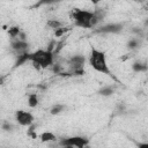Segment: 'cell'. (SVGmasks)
I'll use <instances>...</instances> for the list:
<instances>
[{
  "label": "cell",
  "mask_w": 148,
  "mask_h": 148,
  "mask_svg": "<svg viewBox=\"0 0 148 148\" xmlns=\"http://www.w3.org/2000/svg\"><path fill=\"white\" fill-rule=\"evenodd\" d=\"M89 65L96 72H98L101 74H106V75L111 74L108 62H106V57H105L104 52H102L99 50L91 49L90 56H89Z\"/></svg>",
  "instance_id": "cell-2"
},
{
  "label": "cell",
  "mask_w": 148,
  "mask_h": 148,
  "mask_svg": "<svg viewBox=\"0 0 148 148\" xmlns=\"http://www.w3.org/2000/svg\"><path fill=\"white\" fill-rule=\"evenodd\" d=\"M143 24H145V27H148V17L145 20V22H143Z\"/></svg>",
  "instance_id": "cell-21"
},
{
  "label": "cell",
  "mask_w": 148,
  "mask_h": 148,
  "mask_svg": "<svg viewBox=\"0 0 148 148\" xmlns=\"http://www.w3.org/2000/svg\"><path fill=\"white\" fill-rule=\"evenodd\" d=\"M98 92H99L101 96L109 97L114 92V86H104L98 90Z\"/></svg>",
  "instance_id": "cell-11"
},
{
  "label": "cell",
  "mask_w": 148,
  "mask_h": 148,
  "mask_svg": "<svg viewBox=\"0 0 148 148\" xmlns=\"http://www.w3.org/2000/svg\"><path fill=\"white\" fill-rule=\"evenodd\" d=\"M140 148H148V142H145V143H139L138 145Z\"/></svg>",
  "instance_id": "cell-19"
},
{
  "label": "cell",
  "mask_w": 148,
  "mask_h": 148,
  "mask_svg": "<svg viewBox=\"0 0 148 148\" xmlns=\"http://www.w3.org/2000/svg\"><path fill=\"white\" fill-rule=\"evenodd\" d=\"M61 0H38L35 5V7H39V6H51V5H56L58 2H60Z\"/></svg>",
  "instance_id": "cell-15"
},
{
  "label": "cell",
  "mask_w": 148,
  "mask_h": 148,
  "mask_svg": "<svg viewBox=\"0 0 148 148\" xmlns=\"http://www.w3.org/2000/svg\"><path fill=\"white\" fill-rule=\"evenodd\" d=\"M46 25L49 28L53 29V30H57L59 28H62V22L59 21V20H57V18H50V20H47Z\"/></svg>",
  "instance_id": "cell-12"
},
{
  "label": "cell",
  "mask_w": 148,
  "mask_h": 148,
  "mask_svg": "<svg viewBox=\"0 0 148 148\" xmlns=\"http://www.w3.org/2000/svg\"><path fill=\"white\" fill-rule=\"evenodd\" d=\"M40 140L43 142H51V141H56V135L52 133V132H44L40 134Z\"/></svg>",
  "instance_id": "cell-13"
},
{
  "label": "cell",
  "mask_w": 148,
  "mask_h": 148,
  "mask_svg": "<svg viewBox=\"0 0 148 148\" xmlns=\"http://www.w3.org/2000/svg\"><path fill=\"white\" fill-rule=\"evenodd\" d=\"M71 18L73 20L74 25L84 29L94 28L102 21L95 12H90L82 8H74L71 13Z\"/></svg>",
  "instance_id": "cell-1"
},
{
  "label": "cell",
  "mask_w": 148,
  "mask_h": 148,
  "mask_svg": "<svg viewBox=\"0 0 148 148\" xmlns=\"http://www.w3.org/2000/svg\"><path fill=\"white\" fill-rule=\"evenodd\" d=\"M38 104V96L37 94H30L28 96V105L30 108H36Z\"/></svg>",
  "instance_id": "cell-14"
},
{
  "label": "cell",
  "mask_w": 148,
  "mask_h": 148,
  "mask_svg": "<svg viewBox=\"0 0 148 148\" xmlns=\"http://www.w3.org/2000/svg\"><path fill=\"white\" fill-rule=\"evenodd\" d=\"M132 71L134 73L148 72V64L147 62H141V61H135V62L132 64Z\"/></svg>",
  "instance_id": "cell-9"
},
{
  "label": "cell",
  "mask_w": 148,
  "mask_h": 148,
  "mask_svg": "<svg viewBox=\"0 0 148 148\" xmlns=\"http://www.w3.org/2000/svg\"><path fill=\"white\" fill-rule=\"evenodd\" d=\"M88 1H90L92 5H98L99 2H102L103 0H88Z\"/></svg>",
  "instance_id": "cell-20"
},
{
  "label": "cell",
  "mask_w": 148,
  "mask_h": 148,
  "mask_svg": "<svg viewBox=\"0 0 148 148\" xmlns=\"http://www.w3.org/2000/svg\"><path fill=\"white\" fill-rule=\"evenodd\" d=\"M20 34H21V30H20L18 27H10V28L8 29V35H9V37H10L12 39L18 37Z\"/></svg>",
  "instance_id": "cell-17"
},
{
  "label": "cell",
  "mask_w": 148,
  "mask_h": 148,
  "mask_svg": "<svg viewBox=\"0 0 148 148\" xmlns=\"http://www.w3.org/2000/svg\"><path fill=\"white\" fill-rule=\"evenodd\" d=\"M89 140L83 138V136H71V138H65L61 139L59 145L64 147H77V148H83L88 146Z\"/></svg>",
  "instance_id": "cell-4"
},
{
  "label": "cell",
  "mask_w": 148,
  "mask_h": 148,
  "mask_svg": "<svg viewBox=\"0 0 148 148\" xmlns=\"http://www.w3.org/2000/svg\"><path fill=\"white\" fill-rule=\"evenodd\" d=\"M2 130L6 131V132H10L13 130V125L10 123H8V121H3L2 123Z\"/></svg>",
  "instance_id": "cell-18"
},
{
  "label": "cell",
  "mask_w": 148,
  "mask_h": 148,
  "mask_svg": "<svg viewBox=\"0 0 148 148\" xmlns=\"http://www.w3.org/2000/svg\"><path fill=\"white\" fill-rule=\"evenodd\" d=\"M64 110H65V105H62V104H56V105H53V106L51 108L50 113L54 116V114H59V113H61Z\"/></svg>",
  "instance_id": "cell-16"
},
{
  "label": "cell",
  "mask_w": 148,
  "mask_h": 148,
  "mask_svg": "<svg viewBox=\"0 0 148 148\" xmlns=\"http://www.w3.org/2000/svg\"><path fill=\"white\" fill-rule=\"evenodd\" d=\"M146 39H147V40H148V34H147V36H146Z\"/></svg>",
  "instance_id": "cell-22"
},
{
  "label": "cell",
  "mask_w": 148,
  "mask_h": 148,
  "mask_svg": "<svg viewBox=\"0 0 148 148\" xmlns=\"http://www.w3.org/2000/svg\"><path fill=\"white\" fill-rule=\"evenodd\" d=\"M84 62H86L84 56H82V54H74V56H72V57L67 60L68 68H69V71H71L69 73L76 71V69H82Z\"/></svg>",
  "instance_id": "cell-6"
},
{
  "label": "cell",
  "mask_w": 148,
  "mask_h": 148,
  "mask_svg": "<svg viewBox=\"0 0 148 148\" xmlns=\"http://www.w3.org/2000/svg\"><path fill=\"white\" fill-rule=\"evenodd\" d=\"M37 62L42 68H47L54 64V53L49 50H37L32 53H30V60Z\"/></svg>",
  "instance_id": "cell-3"
},
{
  "label": "cell",
  "mask_w": 148,
  "mask_h": 148,
  "mask_svg": "<svg viewBox=\"0 0 148 148\" xmlns=\"http://www.w3.org/2000/svg\"><path fill=\"white\" fill-rule=\"evenodd\" d=\"M10 47L12 50L17 54H23V53H27L28 52V47H29V44L27 43V40H23V39H20V38H13L12 42H10Z\"/></svg>",
  "instance_id": "cell-7"
},
{
  "label": "cell",
  "mask_w": 148,
  "mask_h": 148,
  "mask_svg": "<svg viewBox=\"0 0 148 148\" xmlns=\"http://www.w3.org/2000/svg\"><path fill=\"white\" fill-rule=\"evenodd\" d=\"M141 46V38L135 37V38H131L127 42V49H130L131 51H134L136 49H139Z\"/></svg>",
  "instance_id": "cell-10"
},
{
  "label": "cell",
  "mask_w": 148,
  "mask_h": 148,
  "mask_svg": "<svg viewBox=\"0 0 148 148\" xmlns=\"http://www.w3.org/2000/svg\"><path fill=\"white\" fill-rule=\"evenodd\" d=\"M15 120L21 126H30L34 124V116L31 112L25 110H18L15 113Z\"/></svg>",
  "instance_id": "cell-5"
},
{
  "label": "cell",
  "mask_w": 148,
  "mask_h": 148,
  "mask_svg": "<svg viewBox=\"0 0 148 148\" xmlns=\"http://www.w3.org/2000/svg\"><path fill=\"white\" fill-rule=\"evenodd\" d=\"M124 24L123 23H110V24H105L99 27L98 29L95 30V32L98 34H118L123 30Z\"/></svg>",
  "instance_id": "cell-8"
}]
</instances>
